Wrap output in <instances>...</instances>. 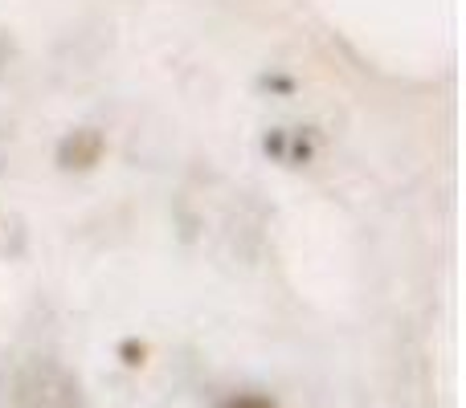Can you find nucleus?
<instances>
[{"instance_id": "f257e3e1", "label": "nucleus", "mask_w": 466, "mask_h": 408, "mask_svg": "<svg viewBox=\"0 0 466 408\" xmlns=\"http://www.w3.org/2000/svg\"><path fill=\"white\" fill-rule=\"evenodd\" d=\"M21 404L25 408H82L78 384L54 363H33L21 380Z\"/></svg>"}, {"instance_id": "f03ea898", "label": "nucleus", "mask_w": 466, "mask_h": 408, "mask_svg": "<svg viewBox=\"0 0 466 408\" xmlns=\"http://www.w3.org/2000/svg\"><path fill=\"white\" fill-rule=\"evenodd\" d=\"M221 408H279L270 396H258V393H241V396H229Z\"/></svg>"}]
</instances>
